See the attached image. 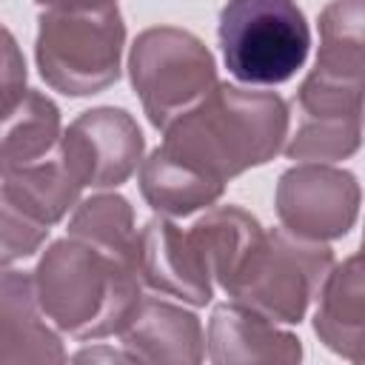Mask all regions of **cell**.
<instances>
[{
  "mask_svg": "<svg viewBox=\"0 0 365 365\" xmlns=\"http://www.w3.org/2000/svg\"><path fill=\"white\" fill-rule=\"evenodd\" d=\"M288 134L291 111L277 91L217 83L163 131L160 148L194 174L228 185V180L271 163Z\"/></svg>",
  "mask_w": 365,
  "mask_h": 365,
  "instance_id": "1",
  "label": "cell"
},
{
  "mask_svg": "<svg viewBox=\"0 0 365 365\" xmlns=\"http://www.w3.org/2000/svg\"><path fill=\"white\" fill-rule=\"evenodd\" d=\"M31 274L40 308L74 339L120 334L145 297L134 265L68 234L40 254Z\"/></svg>",
  "mask_w": 365,
  "mask_h": 365,
  "instance_id": "2",
  "label": "cell"
},
{
  "mask_svg": "<svg viewBox=\"0 0 365 365\" xmlns=\"http://www.w3.org/2000/svg\"><path fill=\"white\" fill-rule=\"evenodd\" d=\"M125 23L117 6L40 9L34 60L43 83L66 97H91L120 80Z\"/></svg>",
  "mask_w": 365,
  "mask_h": 365,
  "instance_id": "3",
  "label": "cell"
},
{
  "mask_svg": "<svg viewBox=\"0 0 365 365\" xmlns=\"http://www.w3.org/2000/svg\"><path fill=\"white\" fill-rule=\"evenodd\" d=\"M334 268L328 242L305 240L288 228H268L222 288L234 302L279 325H299Z\"/></svg>",
  "mask_w": 365,
  "mask_h": 365,
  "instance_id": "4",
  "label": "cell"
},
{
  "mask_svg": "<svg viewBox=\"0 0 365 365\" xmlns=\"http://www.w3.org/2000/svg\"><path fill=\"white\" fill-rule=\"evenodd\" d=\"M217 37L225 68L245 86L288 83L311 51V26L297 0H228Z\"/></svg>",
  "mask_w": 365,
  "mask_h": 365,
  "instance_id": "5",
  "label": "cell"
},
{
  "mask_svg": "<svg viewBox=\"0 0 365 365\" xmlns=\"http://www.w3.org/2000/svg\"><path fill=\"white\" fill-rule=\"evenodd\" d=\"M128 80L148 123L165 131L220 80L211 48L188 29H143L128 48Z\"/></svg>",
  "mask_w": 365,
  "mask_h": 365,
  "instance_id": "6",
  "label": "cell"
},
{
  "mask_svg": "<svg viewBox=\"0 0 365 365\" xmlns=\"http://www.w3.org/2000/svg\"><path fill=\"white\" fill-rule=\"evenodd\" d=\"M362 188L354 171L331 163H297L279 174L274 208L282 228L331 242L345 237L359 217Z\"/></svg>",
  "mask_w": 365,
  "mask_h": 365,
  "instance_id": "7",
  "label": "cell"
},
{
  "mask_svg": "<svg viewBox=\"0 0 365 365\" xmlns=\"http://www.w3.org/2000/svg\"><path fill=\"white\" fill-rule=\"evenodd\" d=\"M57 154L83 188H117L143 165L145 137L125 108L97 106L68 123Z\"/></svg>",
  "mask_w": 365,
  "mask_h": 365,
  "instance_id": "8",
  "label": "cell"
},
{
  "mask_svg": "<svg viewBox=\"0 0 365 365\" xmlns=\"http://www.w3.org/2000/svg\"><path fill=\"white\" fill-rule=\"evenodd\" d=\"M297 125L285 140V157L299 163H336L359 151L365 137V91L308 74L294 97Z\"/></svg>",
  "mask_w": 365,
  "mask_h": 365,
  "instance_id": "9",
  "label": "cell"
},
{
  "mask_svg": "<svg viewBox=\"0 0 365 365\" xmlns=\"http://www.w3.org/2000/svg\"><path fill=\"white\" fill-rule=\"evenodd\" d=\"M137 271L143 285L202 308L214 297V262L197 225L180 228L174 217H151L140 228Z\"/></svg>",
  "mask_w": 365,
  "mask_h": 365,
  "instance_id": "10",
  "label": "cell"
},
{
  "mask_svg": "<svg viewBox=\"0 0 365 365\" xmlns=\"http://www.w3.org/2000/svg\"><path fill=\"white\" fill-rule=\"evenodd\" d=\"M117 336L134 362L197 365L208 354L200 317L160 297H143Z\"/></svg>",
  "mask_w": 365,
  "mask_h": 365,
  "instance_id": "11",
  "label": "cell"
},
{
  "mask_svg": "<svg viewBox=\"0 0 365 365\" xmlns=\"http://www.w3.org/2000/svg\"><path fill=\"white\" fill-rule=\"evenodd\" d=\"M208 359L217 365L234 362H285L297 365L302 359V339L279 322L262 317L240 302L214 305L208 319Z\"/></svg>",
  "mask_w": 365,
  "mask_h": 365,
  "instance_id": "12",
  "label": "cell"
},
{
  "mask_svg": "<svg viewBox=\"0 0 365 365\" xmlns=\"http://www.w3.org/2000/svg\"><path fill=\"white\" fill-rule=\"evenodd\" d=\"M46 319L34 274L9 265L0 282V362H66L63 339Z\"/></svg>",
  "mask_w": 365,
  "mask_h": 365,
  "instance_id": "13",
  "label": "cell"
},
{
  "mask_svg": "<svg viewBox=\"0 0 365 365\" xmlns=\"http://www.w3.org/2000/svg\"><path fill=\"white\" fill-rule=\"evenodd\" d=\"M319 342L356 365H365V251L334 262L314 311Z\"/></svg>",
  "mask_w": 365,
  "mask_h": 365,
  "instance_id": "14",
  "label": "cell"
},
{
  "mask_svg": "<svg viewBox=\"0 0 365 365\" xmlns=\"http://www.w3.org/2000/svg\"><path fill=\"white\" fill-rule=\"evenodd\" d=\"M80 191L83 185L63 165L60 154H54L29 165L3 168L0 205H9L23 217L51 228L68 211H74V205L80 202Z\"/></svg>",
  "mask_w": 365,
  "mask_h": 365,
  "instance_id": "15",
  "label": "cell"
},
{
  "mask_svg": "<svg viewBox=\"0 0 365 365\" xmlns=\"http://www.w3.org/2000/svg\"><path fill=\"white\" fill-rule=\"evenodd\" d=\"M314 77L365 91V0H331L319 11Z\"/></svg>",
  "mask_w": 365,
  "mask_h": 365,
  "instance_id": "16",
  "label": "cell"
},
{
  "mask_svg": "<svg viewBox=\"0 0 365 365\" xmlns=\"http://www.w3.org/2000/svg\"><path fill=\"white\" fill-rule=\"evenodd\" d=\"M140 194L163 217H191L220 202L225 185L211 182L171 160L160 145L140 165Z\"/></svg>",
  "mask_w": 365,
  "mask_h": 365,
  "instance_id": "17",
  "label": "cell"
},
{
  "mask_svg": "<svg viewBox=\"0 0 365 365\" xmlns=\"http://www.w3.org/2000/svg\"><path fill=\"white\" fill-rule=\"evenodd\" d=\"M60 137H63V120L57 103L48 94L29 88L14 108L3 111V140H0L3 168L46 160L60 145Z\"/></svg>",
  "mask_w": 365,
  "mask_h": 365,
  "instance_id": "18",
  "label": "cell"
},
{
  "mask_svg": "<svg viewBox=\"0 0 365 365\" xmlns=\"http://www.w3.org/2000/svg\"><path fill=\"white\" fill-rule=\"evenodd\" d=\"M66 234L137 268L140 231L134 225V208L123 194L108 191L80 200L68 217Z\"/></svg>",
  "mask_w": 365,
  "mask_h": 365,
  "instance_id": "19",
  "label": "cell"
},
{
  "mask_svg": "<svg viewBox=\"0 0 365 365\" xmlns=\"http://www.w3.org/2000/svg\"><path fill=\"white\" fill-rule=\"evenodd\" d=\"M48 234H51V228L23 217L20 211H14L9 205H0V259H3V268L37 254L43 248V242L48 240Z\"/></svg>",
  "mask_w": 365,
  "mask_h": 365,
  "instance_id": "20",
  "label": "cell"
},
{
  "mask_svg": "<svg viewBox=\"0 0 365 365\" xmlns=\"http://www.w3.org/2000/svg\"><path fill=\"white\" fill-rule=\"evenodd\" d=\"M26 91V60L17 48L14 34L3 29V111L14 108Z\"/></svg>",
  "mask_w": 365,
  "mask_h": 365,
  "instance_id": "21",
  "label": "cell"
},
{
  "mask_svg": "<svg viewBox=\"0 0 365 365\" xmlns=\"http://www.w3.org/2000/svg\"><path fill=\"white\" fill-rule=\"evenodd\" d=\"M71 359L74 362H134L123 345L120 348H86V351H77Z\"/></svg>",
  "mask_w": 365,
  "mask_h": 365,
  "instance_id": "22",
  "label": "cell"
},
{
  "mask_svg": "<svg viewBox=\"0 0 365 365\" xmlns=\"http://www.w3.org/2000/svg\"><path fill=\"white\" fill-rule=\"evenodd\" d=\"M40 9H106L117 6V0H34Z\"/></svg>",
  "mask_w": 365,
  "mask_h": 365,
  "instance_id": "23",
  "label": "cell"
},
{
  "mask_svg": "<svg viewBox=\"0 0 365 365\" xmlns=\"http://www.w3.org/2000/svg\"><path fill=\"white\" fill-rule=\"evenodd\" d=\"M362 251H365V231H362Z\"/></svg>",
  "mask_w": 365,
  "mask_h": 365,
  "instance_id": "24",
  "label": "cell"
}]
</instances>
